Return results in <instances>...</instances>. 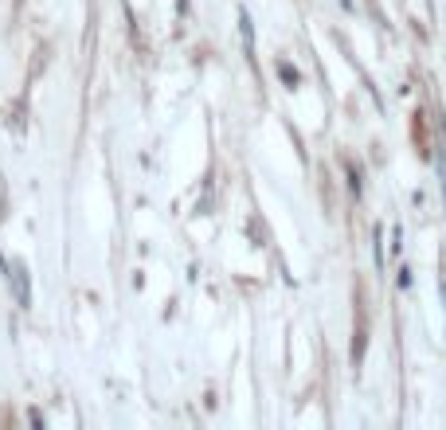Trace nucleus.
Returning <instances> with one entry per match:
<instances>
[{"instance_id":"obj_1","label":"nucleus","mask_w":446,"mask_h":430,"mask_svg":"<svg viewBox=\"0 0 446 430\" xmlns=\"http://www.w3.org/2000/svg\"><path fill=\"white\" fill-rule=\"evenodd\" d=\"M278 74H282V83L286 86H298V71H294L290 63H278Z\"/></svg>"},{"instance_id":"obj_3","label":"nucleus","mask_w":446,"mask_h":430,"mask_svg":"<svg viewBox=\"0 0 446 430\" xmlns=\"http://www.w3.org/2000/svg\"><path fill=\"white\" fill-rule=\"evenodd\" d=\"M443 301H446V286H443Z\"/></svg>"},{"instance_id":"obj_2","label":"nucleus","mask_w":446,"mask_h":430,"mask_svg":"<svg viewBox=\"0 0 446 430\" xmlns=\"http://www.w3.org/2000/svg\"><path fill=\"white\" fill-rule=\"evenodd\" d=\"M438 149H443V156H438V176H443V200H446V137H443Z\"/></svg>"}]
</instances>
